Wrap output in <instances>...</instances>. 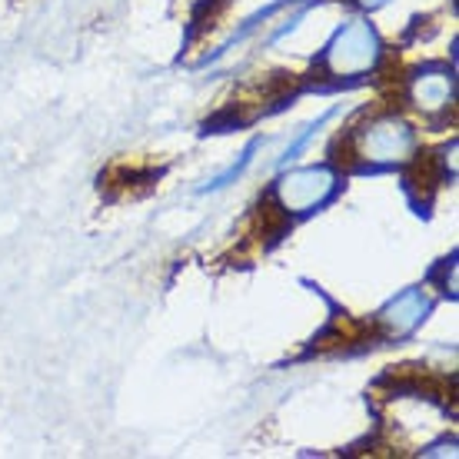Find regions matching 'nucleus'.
I'll list each match as a JSON object with an SVG mask.
<instances>
[{"mask_svg":"<svg viewBox=\"0 0 459 459\" xmlns=\"http://www.w3.org/2000/svg\"><path fill=\"white\" fill-rule=\"evenodd\" d=\"M280 204L290 213H307V210L323 207L336 194V173L330 167H303V170L287 173L280 186Z\"/></svg>","mask_w":459,"mask_h":459,"instance_id":"obj_3","label":"nucleus"},{"mask_svg":"<svg viewBox=\"0 0 459 459\" xmlns=\"http://www.w3.org/2000/svg\"><path fill=\"white\" fill-rule=\"evenodd\" d=\"M359 7H379V4H386V0H356Z\"/></svg>","mask_w":459,"mask_h":459,"instance_id":"obj_6","label":"nucleus"},{"mask_svg":"<svg viewBox=\"0 0 459 459\" xmlns=\"http://www.w3.org/2000/svg\"><path fill=\"white\" fill-rule=\"evenodd\" d=\"M410 97H413V104L426 114H437L443 107L449 104V97H453V81H449L446 74H439V70H426L413 81L410 87Z\"/></svg>","mask_w":459,"mask_h":459,"instance_id":"obj_5","label":"nucleus"},{"mask_svg":"<svg viewBox=\"0 0 459 459\" xmlns=\"http://www.w3.org/2000/svg\"><path fill=\"white\" fill-rule=\"evenodd\" d=\"M426 313H429V297L423 290H406L403 297H396L386 310L379 313V320L393 336H406L426 320Z\"/></svg>","mask_w":459,"mask_h":459,"instance_id":"obj_4","label":"nucleus"},{"mask_svg":"<svg viewBox=\"0 0 459 459\" xmlns=\"http://www.w3.org/2000/svg\"><path fill=\"white\" fill-rule=\"evenodd\" d=\"M416 147L413 126L400 117H379L359 134V157L369 163H400Z\"/></svg>","mask_w":459,"mask_h":459,"instance_id":"obj_2","label":"nucleus"},{"mask_svg":"<svg viewBox=\"0 0 459 459\" xmlns=\"http://www.w3.org/2000/svg\"><path fill=\"white\" fill-rule=\"evenodd\" d=\"M379 34L367 21H350L326 47V70L333 77H359L377 67Z\"/></svg>","mask_w":459,"mask_h":459,"instance_id":"obj_1","label":"nucleus"}]
</instances>
